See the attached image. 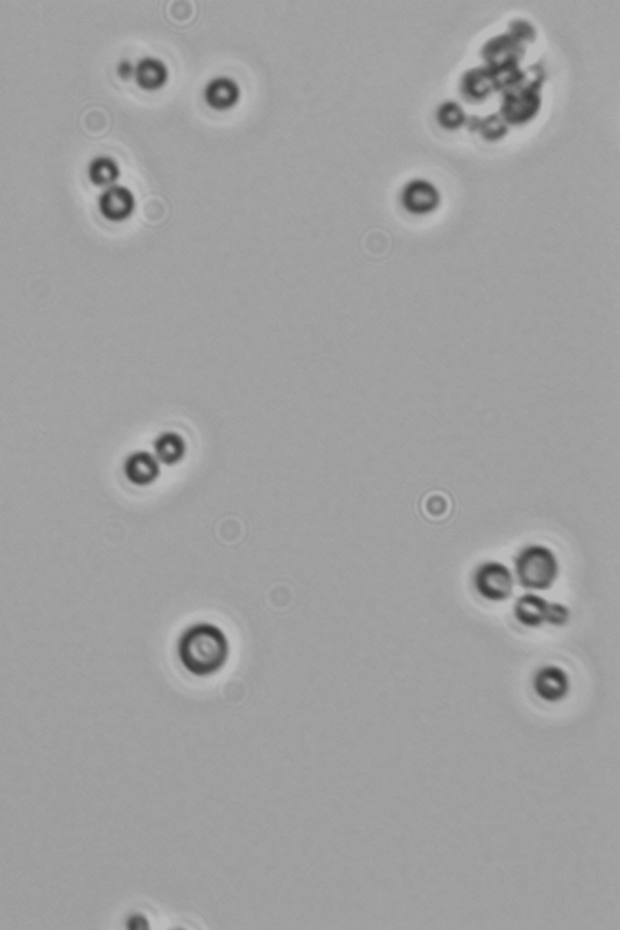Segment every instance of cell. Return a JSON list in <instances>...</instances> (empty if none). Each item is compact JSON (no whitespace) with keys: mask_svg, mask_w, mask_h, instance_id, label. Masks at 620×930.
Here are the masks:
<instances>
[{"mask_svg":"<svg viewBox=\"0 0 620 930\" xmlns=\"http://www.w3.org/2000/svg\"><path fill=\"white\" fill-rule=\"evenodd\" d=\"M538 697L547 702L563 700L569 692V677L559 666H545L537 672L533 681Z\"/></svg>","mask_w":620,"mask_h":930,"instance_id":"obj_6","label":"cell"},{"mask_svg":"<svg viewBox=\"0 0 620 930\" xmlns=\"http://www.w3.org/2000/svg\"><path fill=\"white\" fill-rule=\"evenodd\" d=\"M437 120L443 128L457 129L464 123L465 113L459 104L448 101L438 108Z\"/></svg>","mask_w":620,"mask_h":930,"instance_id":"obj_16","label":"cell"},{"mask_svg":"<svg viewBox=\"0 0 620 930\" xmlns=\"http://www.w3.org/2000/svg\"><path fill=\"white\" fill-rule=\"evenodd\" d=\"M540 107V98L538 92L526 89V90L514 91L504 98L503 120L510 123H523L530 121L537 114Z\"/></svg>","mask_w":620,"mask_h":930,"instance_id":"obj_7","label":"cell"},{"mask_svg":"<svg viewBox=\"0 0 620 930\" xmlns=\"http://www.w3.org/2000/svg\"><path fill=\"white\" fill-rule=\"evenodd\" d=\"M88 176L91 183L101 187H110L120 177L121 169L114 158L98 156L88 166Z\"/></svg>","mask_w":620,"mask_h":930,"instance_id":"obj_15","label":"cell"},{"mask_svg":"<svg viewBox=\"0 0 620 930\" xmlns=\"http://www.w3.org/2000/svg\"><path fill=\"white\" fill-rule=\"evenodd\" d=\"M160 461L147 451L129 455L124 463V474L135 486H150L160 476Z\"/></svg>","mask_w":620,"mask_h":930,"instance_id":"obj_9","label":"cell"},{"mask_svg":"<svg viewBox=\"0 0 620 930\" xmlns=\"http://www.w3.org/2000/svg\"><path fill=\"white\" fill-rule=\"evenodd\" d=\"M230 645L225 633L212 623H196L191 626L177 643V655L181 664L191 674L210 676L216 674L229 659Z\"/></svg>","mask_w":620,"mask_h":930,"instance_id":"obj_1","label":"cell"},{"mask_svg":"<svg viewBox=\"0 0 620 930\" xmlns=\"http://www.w3.org/2000/svg\"><path fill=\"white\" fill-rule=\"evenodd\" d=\"M480 129L483 137L488 138V140H497V138L503 137L507 133L506 121L494 114L487 117L483 123L481 124Z\"/></svg>","mask_w":620,"mask_h":930,"instance_id":"obj_17","label":"cell"},{"mask_svg":"<svg viewBox=\"0 0 620 930\" xmlns=\"http://www.w3.org/2000/svg\"><path fill=\"white\" fill-rule=\"evenodd\" d=\"M569 609L559 602H549L547 605L546 621L549 625L563 626L569 622Z\"/></svg>","mask_w":620,"mask_h":930,"instance_id":"obj_18","label":"cell"},{"mask_svg":"<svg viewBox=\"0 0 620 930\" xmlns=\"http://www.w3.org/2000/svg\"><path fill=\"white\" fill-rule=\"evenodd\" d=\"M401 198L405 210L415 215L431 213L441 200L437 187L424 179H414L405 184Z\"/></svg>","mask_w":620,"mask_h":930,"instance_id":"obj_5","label":"cell"},{"mask_svg":"<svg viewBox=\"0 0 620 930\" xmlns=\"http://www.w3.org/2000/svg\"><path fill=\"white\" fill-rule=\"evenodd\" d=\"M494 87L496 85H494L493 75L491 74L490 69L483 67L467 71L464 75L463 84H461L464 94L473 100H483L487 98Z\"/></svg>","mask_w":620,"mask_h":930,"instance_id":"obj_14","label":"cell"},{"mask_svg":"<svg viewBox=\"0 0 620 930\" xmlns=\"http://www.w3.org/2000/svg\"><path fill=\"white\" fill-rule=\"evenodd\" d=\"M117 74L121 78L128 79L133 77L134 66L130 61H121L120 65L117 66Z\"/></svg>","mask_w":620,"mask_h":930,"instance_id":"obj_20","label":"cell"},{"mask_svg":"<svg viewBox=\"0 0 620 930\" xmlns=\"http://www.w3.org/2000/svg\"><path fill=\"white\" fill-rule=\"evenodd\" d=\"M203 97L207 105L213 110H230L239 101V84L227 75H217L208 82L204 87Z\"/></svg>","mask_w":620,"mask_h":930,"instance_id":"obj_8","label":"cell"},{"mask_svg":"<svg viewBox=\"0 0 620 930\" xmlns=\"http://www.w3.org/2000/svg\"><path fill=\"white\" fill-rule=\"evenodd\" d=\"M514 573L524 589L545 591L559 578V559L547 546L529 545L521 550L514 559Z\"/></svg>","mask_w":620,"mask_h":930,"instance_id":"obj_2","label":"cell"},{"mask_svg":"<svg viewBox=\"0 0 620 930\" xmlns=\"http://www.w3.org/2000/svg\"><path fill=\"white\" fill-rule=\"evenodd\" d=\"M427 510L428 517L436 518V520H438V518L444 517L446 516V514L444 513H446L447 511L446 501H443L442 499H436V497H435L434 500L428 501Z\"/></svg>","mask_w":620,"mask_h":930,"instance_id":"obj_19","label":"cell"},{"mask_svg":"<svg viewBox=\"0 0 620 930\" xmlns=\"http://www.w3.org/2000/svg\"><path fill=\"white\" fill-rule=\"evenodd\" d=\"M484 58L498 69L514 67L522 54L520 43L511 35H501L488 43L483 51Z\"/></svg>","mask_w":620,"mask_h":930,"instance_id":"obj_11","label":"cell"},{"mask_svg":"<svg viewBox=\"0 0 620 930\" xmlns=\"http://www.w3.org/2000/svg\"><path fill=\"white\" fill-rule=\"evenodd\" d=\"M474 586L478 595L490 602H504L514 592L513 573L503 563L490 560L481 564L474 574Z\"/></svg>","mask_w":620,"mask_h":930,"instance_id":"obj_3","label":"cell"},{"mask_svg":"<svg viewBox=\"0 0 620 930\" xmlns=\"http://www.w3.org/2000/svg\"><path fill=\"white\" fill-rule=\"evenodd\" d=\"M98 204L105 219L121 223L133 215L137 199L128 187L114 184L102 191Z\"/></svg>","mask_w":620,"mask_h":930,"instance_id":"obj_4","label":"cell"},{"mask_svg":"<svg viewBox=\"0 0 620 930\" xmlns=\"http://www.w3.org/2000/svg\"><path fill=\"white\" fill-rule=\"evenodd\" d=\"M154 457L161 464L173 466L180 463L186 454V443L183 435L177 432H163L153 443Z\"/></svg>","mask_w":620,"mask_h":930,"instance_id":"obj_13","label":"cell"},{"mask_svg":"<svg viewBox=\"0 0 620 930\" xmlns=\"http://www.w3.org/2000/svg\"><path fill=\"white\" fill-rule=\"evenodd\" d=\"M547 602L536 593H527L517 599L514 606V615L521 625L527 628H539L546 621Z\"/></svg>","mask_w":620,"mask_h":930,"instance_id":"obj_12","label":"cell"},{"mask_svg":"<svg viewBox=\"0 0 620 930\" xmlns=\"http://www.w3.org/2000/svg\"><path fill=\"white\" fill-rule=\"evenodd\" d=\"M135 82L144 90L154 91L163 88L169 79L166 62L156 56H145L134 66Z\"/></svg>","mask_w":620,"mask_h":930,"instance_id":"obj_10","label":"cell"}]
</instances>
